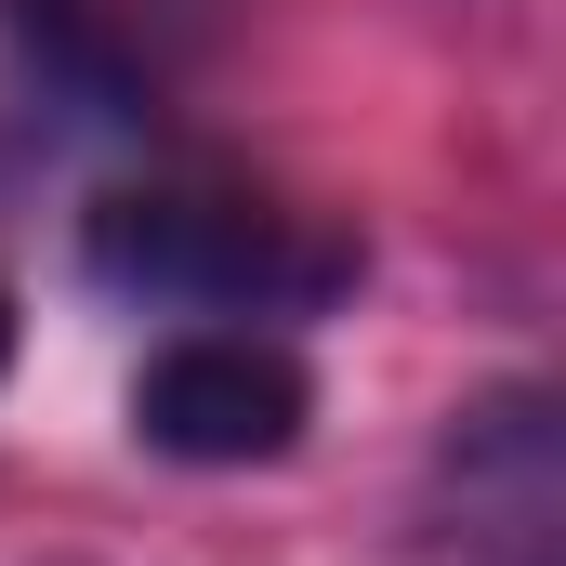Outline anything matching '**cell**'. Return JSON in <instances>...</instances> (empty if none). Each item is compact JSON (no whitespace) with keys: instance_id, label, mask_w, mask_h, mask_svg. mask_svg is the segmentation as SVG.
<instances>
[{"instance_id":"1","label":"cell","mask_w":566,"mask_h":566,"mask_svg":"<svg viewBox=\"0 0 566 566\" xmlns=\"http://www.w3.org/2000/svg\"><path fill=\"white\" fill-rule=\"evenodd\" d=\"M80 277L158 303V316H316L356 290V238L290 211V198H238V185H106L80 211Z\"/></svg>"},{"instance_id":"2","label":"cell","mask_w":566,"mask_h":566,"mask_svg":"<svg viewBox=\"0 0 566 566\" xmlns=\"http://www.w3.org/2000/svg\"><path fill=\"white\" fill-rule=\"evenodd\" d=\"M422 527L448 566H566V422L541 382H501L434 434Z\"/></svg>"},{"instance_id":"3","label":"cell","mask_w":566,"mask_h":566,"mask_svg":"<svg viewBox=\"0 0 566 566\" xmlns=\"http://www.w3.org/2000/svg\"><path fill=\"white\" fill-rule=\"evenodd\" d=\"M316 422V369L290 356L277 329H185L133 369V434L185 474H251L290 461Z\"/></svg>"},{"instance_id":"4","label":"cell","mask_w":566,"mask_h":566,"mask_svg":"<svg viewBox=\"0 0 566 566\" xmlns=\"http://www.w3.org/2000/svg\"><path fill=\"white\" fill-rule=\"evenodd\" d=\"M0 27H13L66 93H93V119H133L145 106V53H133V13H119V0H0Z\"/></svg>"},{"instance_id":"5","label":"cell","mask_w":566,"mask_h":566,"mask_svg":"<svg viewBox=\"0 0 566 566\" xmlns=\"http://www.w3.org/2000/svg\"><path fill=\"white\" fill-rule=\"evenodd\" d=\"M0 369H13V290H0Z\"/></svg>"}]
</instances>
